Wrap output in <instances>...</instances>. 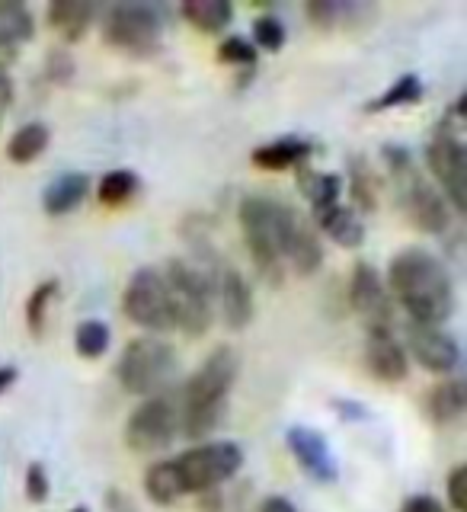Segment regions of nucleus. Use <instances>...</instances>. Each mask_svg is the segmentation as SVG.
<instances>
[{
    "label": "nucleus",
    "instance_id": "412c9836",
    "mask_svg": "<svg viewBox=\"0 0 467 512\" xmlns=\"http://www.w3.org/2000/svg\"><path fill=\"white\" fill-rule=\"evenodd\" d=\"M311 157V144L301 138H279L253 151V164L260 170H288Z\"/></svg>",
    "mask_w": 467,
    "mask_h": 512
},
{
    "label": "nucleus",
    "instance_id": "1a4fd4ad",
    "mask_svg": "<svg viewBox=\"0 0 467 512\" xmlns=\"http://www.w3.org/2000/svg\"><path fill=\"white\" fill-rule=\"evenodd\" d=\"M426 164L432 176L439 180L436 189L445 192V202L452 205L455 212H464L467 208V151H464L458 128H452L448 122L436 128V135L426 144Z\"/></svg>",
    "mask_w": 467,
    "mask_h": 512
},
{
    "label": "nucleus",
    "instance_id": "2f4dec72",
    "mask_svg": "<svg viewBox=\"0 0 467 512\" xmlns=\"http://www.w3.org/2000/svg\"><path fill=\"white\" fill-rule=\"evenodd\" d=\"M58 298V279H45L32 288V295L26 301V324L29 330L42 336L45 333V317H48V304Z\"/></svg>",
    "mask_w": 467,
    "mask_h": 512
},
{
    "label": "nucleus",
    "instance_id": "39448f33",
    "mask_svg": "<svg viewBox=\"0 0 467 512\" xmlns=\"http://www.w3.org/2000/svg\"><path fill=\"white\" fill-rule=\"evenodd\" d=\"M170 320L186 336H202L212 327V288L208 276L186 260H170L164 269Z\"/></svg>",
    "mask_w": 467,
    "mask_h": 512
},
{
    "label": "nucleus",
    "instance_id": "473e14b6",
    "mask_svg": "<svg viewBox=\"0 0 467 512\" xmlns=\"http://www.w3.org/2000/svg\"><path fill=\"white\" fill-rule=\"evenodd\" d=\"M304 13H308V20L317 26H336V23H346L349 16L362 13V7L349 4V0H311V4L304 7Z\"/></svg>",
    "mask_w": 467,
    "mask_h": 512
},
{
    "label": "nucleus",
    "instance_id": "f3484780",
    "mask_svg": "<svg viewBox=\"0 0 467 512\" xmlns=\"http://www.w3.org/2000/svg\"><path fill=\"white\" fill-rule=\"evenodd\" d=\"M218 298H221V314H224V324L231 330H244L250 320H253V292L247 279L240 276L237 269H224L221 279H218Z\"/></svg>",
    "mask_w": 467,
    "mask_h": 512
},
{
    "label": "nucleus",
    "instance_id": "6ab92c4d",
    "mask_svg": "<svg viewBox=\"0 0 467 512\" xmlns=\"http://www.w3.org/2000/svg\"><path fill=\"white\" fill-rule=\"evenodd\" d=\"M314 218L320 224V231H324L333 244H340L346 250H356L365 244V224H362L356 208L336 202V205L324 208V212H317Z\"/></svg>",
    "mask_w": 467,
    "mask_h": 512
},
{
    "label": "nucleus",
    "instance_id": "58836bf2",
    "mask_svg": "<svg viewBox=\"0 0 467 512\" xmlns=\"http://www.w3.org/2000/svg\"><path fill=\"white\" fill-rule=\"evenodd\" d=\"M400 512H445V506L436 500V496L416 493V496H407L404 506H400Z\"/></svg>",
    "mask_w": 467,
    "mask_h": 512
},
{
    "label": "nucleus",
    "instance_id": "4c0bfd02",
    "mask_svg": "<svg viewBox=\"0 0 467 512\" xmlns=\"http://www.w3.org/2000/svg\"><path fill=\"white\" fill-rule=\"evenodd\" d=\"M464 480H467V468L458 464V468L448 474V503H452L455 512H464L467 509V500H464Z\"/></svg>",
    "mask_w": 467,
    "mask_h": 512
},
{
    "label": "nucleus",
    "instance_id": "7c9ffc66",
    "mask_svg": "<svg viewBox=\"0 0 467 512\" xmlns=\"http://www.w3.org/2000/svg\"><path fill=\"white\" fill-rule=\"evenodd\" d=\"M138 192V176L132 170H112L96 186V199L103 205H122Z\"/></svg>",
    "mask_w": 467,
    "mask_h": 512
},
{
    "label": "nucleus",
    "instance_id": "9b49d317",
    "mask_svg": "<svg viewBox=\"0 0 467 512\" xmlns=\"http://www.w3.org/2000/svg\"><path fill=\"white\" fill-rule=\"evenodd\" d=\"M122 311L141 330L167 333L173 327V320H170L164 272L154 269V266L135 269L132 279H128V285H125V292H122Z\"/></svg>",
    "mask_w": 467,
    "mask_h": 512
},
{
    "label": "nucleus",
    "instance_id": "f03ea898",
    "mask_svg": "<svg viewBox=\"0 0 467 512\" xmlns=\"http://www.w3.org/2000/svg\"><path fill=\"white\" fill-rule=\"evenodd\" d=\"M240 362L231 346H218L189 375L180 397V432L189 439H205L221 426L228 397L237 381Z\"/></svg>",
    "mask_w": 467,
    "mask_h": 512
},
{
    "label": "nucleus",
    "instance_id": "7ed1b4c3",
    "mask_svg": "<svg viewBox=\"0 0 467 512\" xmlns=\"http://www.w3.org/2000/svg\"><path fill=\"white\" fill-rule=\"evenodd\" d=\"M384 160H388L391 183L397 189L400 208L407 212V218L426 234H445L448 224H452V208H448L442 192L420 173V167L413 164L407 148L388 144L384 148Z\"/></svg>",
    "mask_w": 467,
    "mask_h": 512
},
{
    "label": "nucleus",
    "instance_id": "ea45409f",
    "mask_svg": "<svg viewBox=\"0 0 467 512\" xmlns=\"http://www.w3.org/2000/svg\"><path fill=\"white\" fill-rule=\"evenodd\" d=\"M10 103H13V80L7 74V64H0V122H4Z\"/></svg>",
    "mask_w": 467,
    "mask_h": 512
},
{
    "label": "nucleus",
    "instance_id": "5701e85b",
    "mask_svg": "<svg viewBox=\"0 0 467 512\" xmlns=\"http://www.w3.org/2000/svg\"><path fill=\"white\" fill-rule=\"evenodd\" d=\"M32 39V13L20 4H0V64L13 58L16 45Z\"/></svg>",
    "mask_w": 467,
    "mask_h": 512
},
{
    "label": "nucleus",
    "instance_id": "c85d7f7f",
    "mask_svg": "<svg viewBox=\"0 0 467 512\" xmlns=\"http://www.w3.org/2000/svg\"><path fill=\"white\" fill-rule=\"evenodd\" d=\"M349 192H352V202H356V208H362V212H375L378 208V176L362 157L349 160Z\"/></svg>",
    "mask_w": 467,
    "mask_h": 512
},
{
    "label": "nucleus",
    "instance_id": "e433bc0d",
    "mask_svg": "<svg viewBox=\"0 0 467 512\" xmlns=\"http://www.w3.org/2000/svg\"><path fill=\"white\" fill-rule=\"evenodd\" d=\"M48 493H52V484H48V471L42 461H32L26 468V500L29 503H45Z\"/></svg>",
    "mask_w": 467,
    "mask_h": 512
},
{
    "label": "nucleus",
    "instance_id": "dca6fc26",
    "mask_svg": "<svg viewBox=\"0 0 467 512\" xmlns=\"http://www.w3.org/2000/svg\"><path fill=\"white\" fill-rule=\"evenodd\" d=\"M365 365H368V372H372L378 381H388V384L404 381L407 372H410L407 349L400 346V340L391 330H368Z\"/></svg>",
    "mask_w": 467,
    "mask_h": 512
},
{
    "label": "nucleus",
    "instance_id": "ddd939ff",
    "mask_svg": "<svg viewBox=\"0 0 467 512\" xmlns=\"http://www.w3.org/2000/svg\"><path fill=\"white\" fill-rule=\"evenodd\" d=\"M349 304L356 308V314L365 320L368 330H391L394 324V304H391V292L384 285L381 272L359 260L352 266V279H349Z\"/></svg>",
    "mask_w": 467,
    "mask_h": 512
},
{
    "label": "nucleus",
    "instance_id": "2eb2a0df",
    "mask_svg": "<svg viewBox=\"0 0 467 512\" xmlns=\"http://www.w3.org/2000/svg\"><path fill=\"white\" fill-rule=\"evenodd\" d=\"M285 442H288V452L295 455L298 468L320 480V484H330L336 480V461H333V452L327 439L320 436L317 429H308V426H292L285 432Z\"/></svg>",
    "mask_w": 467,
    "mask_h": 512
},
{
    "label": "nucleus",
    "instance_id": "72a5a7b5",
    "mask_svg": "<svg viewBox=\"0 0 467 512\" xmlns=\"http://www.w3.org/2000/svg\"><path fill=\"white\" fill-rule=\"evenodd\" d=\"M288 32H285V23L279 16H260V20L253 23V48H263V52H279L285 45Z\"/></svg>",
    "mask_w": 467,
    "mask_h": 512
},
{
    "label": "nucleus",
    "instance_id": "c03bdc74",
    "mask_svg": "<svg viewBox=\"0 0 467 512\" xmlns=\"http://www.w3.org/2000/svg\"><path fill=\"white\" fill-rule=\"evenodd\" d=\"M71 512H87V509H84V506H77V509H71Z\"/></svg>",
    "mask_w": 467,
    "mask_h": 512
},
{
    "label": "nucleus",
    "instance_id": "6e6552de",
    "mask_svg": "<svg viewBox=\"0 0 467 512\" xmlns=\"http://www.w3.org/2000/svg\"><path fill=\"white\" fill-rule=\"evenodd\" d=\"M180 432V404L170 394H154L132 410L125 423V445L138 455H157Z\"/></svg>",
    "mask_w": 467,
    "mask_h": 512
},
{
    "label": "nucleus",
    "instance_id": "bb28decb",
    "mask_svg": "<svg viewBox=\"0 0 467 512\" xmlns=\"http://www.w3.org/2000/svg\"><path fill=\"white\" fill-rule=\"evenodd\" d=\"M48 138L52 135H48V125H42V122H29L23 128H16L7 144V157L13 164H32V160L45 154Z\"/></svg>",
    "mask_w": 467,
    "mask_h": 512
},
{
    "label": "nucleus",
    "instance_id": "79ce46f5",
    "mask_svg": "<svg viewBox=\"0 0 467 512\" xmlns=\"http://www.w3.org/2000/svg\"><path fill=\"white\" fill-rule=\"evenodd\" d=\"M260 512H298L292 503L285 500V496H266L263 500V506H260Z\"/></svg>",
    "mask_w": 467,
    "mask_h": 512
},
{
    "label": "nucleus",
    "instance_id": "f704fd0d",
    "mask_svg": "<svg viewBox=\"0 0 467 512\" xmlns=\"http://www.w3.org/2000/svg\"><path fill=\"white\" fill-rule=\"evenodd\" d=\"M77 74V64H74V55L68 52V48H52L45 58V77L52 80V84L58 87H68L71 80Z\"/></svg>",
    "mask_w": 467,
    "mask_h": 512
},
{
    "label": "nucleus",
    "instance_id": "a19ab883",
    "mask_svg": "<svg viewBox=\"0 0 467 512\" xmlns=\"http://www.w3.org/2000/svg\"><path fill=\"white\" fill-rule=\"evenodd\" d=\"M106 506H109V512H138L135 503L128 500V493H122L119 487H112V490L106 493Z\"/></svg>",
    "mask_w": 467,
    "mask_h": 512
},
{
    "label": "nucleus",
    "instance_id": "9d476101",
    "mask_svg": "<svg viewBox=\"0 0 467 512\" xmlns=\"http://www.w3.org/2000/svg\"><path fill=\"white\" fill-rule=\"evenodd\" d=\"M164 20L151 4H116L103 16V39L128 55H151L160 45Z\"/></svg>",
    "mask_w": 467,
    "mask_h": 512
},
{
    "label": "nucleus",
    "instance_id": "423d86ee",
    "mask_svg": "<svg viewBox=\"0 0 467 512\" xmlns=\"http://www.w3.org/2000/svg\"><path fill=\"white\" fill-rule=\"evenodd\" d=\"M279 208L282 202L263 199V196H247L240 202V228H244L247 247L256 269L263 276L279 285L282 282V256H279Z\"/></svg>",
    "mask_w": 467,
    "mask_h": 512
},
{
    "label": "nucleus",
    "instance_id": "37998d69",
    "mask_svg": "<svg viewBox=\"0 0 467 512\" xmlns=\"http://www.w3.org/2000/svg\"><path fill=\"white\" fill-rule=\"evenodd\" d=\"M16 378H20V372H16V365H0V394H7Z\"/></svg>",
    "mask_w": 467,
    "mask_h": 512
},
{
    "label": "nucleus",
    "instance_id": "c756f323",
    "mask_svg": "<svg viewBox=\"0 0 467 512\" xmlns=\"http://www.w3.org/2000/svg\"><path fill=\"white\" fill-rule=\"evenodd\" d=\"M109 343H112V333L103 320H84V324L74 330V349H77V356H84V359L106 356Z\"/></svg>",
    "mask_w": 467,
    "mask_h": 512
},
{
    "label": "nucleus",
    "instance_id": "a878e982",
    "mask_svg": "<svg viewBox=\"0 0 467 512\" xmlns=\"http://www.w3.org/2000/svg\"><path fill=\"white\" fill-rule=\"evenodd\" d=\"M180 13H183V20H189L199 32H221L231 23L234 7L228 0H186Z\"/></svg>",
    "mask_w": 467,
    "mask_h": 512
},
{
    "label": "nucleus",
    "instance_id": "f8f14e48",
    "mask_svg": "<svg viewBox=\"0 0 467 512\" xmlns=\"http://www.w3.org/2000/svg\"><path fill=\"white\" fill-rule=\"evenodd\" d=\"M279 256L282 266H292L295 276L304 279L324 266V244H320L314 224L292 205L279 208Z\"/></svg>",
    "mask_w": 467,
    "mask_h": 512
},
{
    "label": "nucleus",
    "instance_id": "b1692460",
    "mask_svg": "<svg viewBox=\"0 0 467 512\" xmlns=\"http://www.w3.org/2000/svg\"><path fill=\"white\" fill-rule=\"evenodd\" d=\"M144 493L154 506H170L183 496L180 484V471H176V461H154L148 474H144Z\"/></svg>",
    "mask_w": 467,
    "mask_h": 512
},
{
    "label": "nucleus",
    "instance_id": "4be33fe9",
    "mask_svg": "<svg viewBox=\"0 0 467 512\" xmlns=\"http://www.w3.org/2000/svg\"><path fill=\"white\" fill-rule=\"evenodd\" d=\"M426 410L432 416V423H439V426L455 423L464 413V381L458 378L439 381L436 388L426 394Z\"/></svg>",
    "mask_w": 467,
    "mask_h": 512
},
{
    "label": "nucleus",
    "instance_id": "0eeeda50",
    "mask_svg": "<svg viewBox=\"0 0 467 512\" xmlns=\"http://www.w3.org/2000/svg\"><path fill=\"white\" fill-rule=\"evenodd\" d=\"M180 471L183 493H205L231 480L244 464V448L237 442H202L186 455L173 458Z\"/></svg>",
    "mask_w": 467,
    "mask_h": 512
},
{
    "label": "nucleus",
    "instance_id": "f257e3e1",
    "mask_svg": "<svg viewBox=\"0 0 467 512\" xmlns=\"http://www.w3.org/2000/svg\"><path fill=\"white\" fill-rule=\"evenodd\" d=\"M388 292L407 311V320L442 327L455 311V285L436 253L410 247L400 250L388 269Z\"/></svg>",
    "mask_w": 467,
    "mask_h": 512
},
{
    "label": "nucleus",
    "instance_id": "20e7f679",
    "mask_svg": "<svg viewBox=\"0 0 467 512\" xmlns=\"http://www.w3.org/2000/svg\"><path fill=\"white\" fill-rule=\"evenodd\" d=\"M176 375V349L160 336H138L119 356V381L128 394L154 397L170 388Z\"/></svg>",
    "mask_w": 467,
    "mask_h": 512
},
{
    "label": "nucleus",
    "instance_id": "cd10ccee",
    "mask_svg": "<svg viewBox=\"0 0 467 512\" xmlns=\"http://www.w3.org/2000/svg\"><path fill=\"white\" fill-rule=\"evenodd\" d=\"M420 100H423V80L416 74H404V77H397L381 96H375V100L365 106V112H388L397 106H413Z\"/></svg>",
    "mask_w": 467,
    "mask_h": 512
},
{
    "label": "nucleus",
    "instance_id": "c9c22d12",
    "mask_svg": "<svg viewBox=\"0 0 467 512\" xmlns=\"http://www.w3.org/2000/svg\"><path fill=\"white\" fill-rule=\"evenodd\" d=\"M218 58L224 64H253L256 61V48L250 39L244 36H231V39H224L221 48H218Z\"/></svg>",
    "mask_w": 467,
    "mask_h": 512
},
{
    "label": "nucleus",
    "instance_id": "393cba45",
    "mask_svg": "<svg viewBox=\"0 0 467 512\" xmlns=\"http://www.w3.org/2000/svg\"><path fill=\"white\" fill-rule=\"evenodd\" d=\"M298 189L304 192V199L311 202L314 215L324 212V208L340 202L343 180L336 173H317V170H301L298 173Z\"/></svg>",
    "mask_w": 467,
    "mask_h": 512
},
{
    "label": "nucleus",
    "instance_id": "aec40b11",
    "mask_svg": "<svg viewBox=\"0 0 467 512\" xmlns=\"http://www.w3.org/2000/svg\"><path fill=\"white\" fill-rule=\"evenodd\" d=\"M45 16H48V26L61 32L68 42H80L93 23L96 7L87 4V0H55V4H48Z\"/></svg>",
    "mask_w": 467,
    "mask_h": 512
},
{
    "label": "nucleus",
    "instance_id": "a211bd4d",
    "mask_svg": "<svg viewBox=\"0 0 467 512\" xmlns=\"http://www.w3.org/2000/svg\"><path fill=\"white\" fill-rule=\"evenodd\" d=\"M90 192V176L87 173H61L58 180H52L42 192V208L45 215H71L74 208L84 205Z\"/></svg>",
    "mask_w": 467,
    "mask_h": 512
},
{
    "label": "nucleus",
    "instance_id": "4468645a",
    "mask_svg": "<svg viewBox=\"0 0 467 512\" xmlns=\"http://www.w3.org/2000/svg\"><path fill=\"white\" fill-rule=\"evenodd\" d=\"M407 349L426 372L442 378L452 375L461 362V346L455 343L452 333L432 324H416V320H407Z\"/></svg>",
    "mask_w": 467,
    "mask_h": 512
}]
</instances>
